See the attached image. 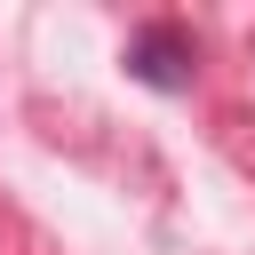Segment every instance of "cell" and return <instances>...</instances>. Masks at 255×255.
<instances>
[{
	"mask_svg": "<svg viewBox=\"0 0 255 255\" xmlns=\"http://www.w3.org/2000/svg\"><path fill=\"white\" fill-rule=\"evenodd\" d=\"M191 72H199V40H191L175 16H159V24H143V32L128 40V80H143V88H159V96H183Z\"/></svg>",
	"mask_w": 255,
	"mask_h": 255,
	"instance_id": "1",
	"label": "cell"
}]
</instances>
